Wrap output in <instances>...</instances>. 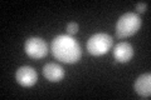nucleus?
<instances>
[{"instance_id":"nucleus-6","label":"nucleus","mask_w":151,"mask_h":100,"mask_svg":"<svg viewBox=\"0 0 151 100\" xmlns=\"http://www.w3.org/2000/svg\"><path fill=\"white\" fill-rule=\"evenodd\" d=\"M113 56L120 63H129L134 58V48L130 43H119L113 49Z\"/></svg>"},{"instance_id":"nucleus-9","label":"nucleus","mask_w":151,"mask_h":100,"mask_svg":"<svg viewBox=\"0 0 151 100\" xmlns=\"http://www.w3.org/2000/svg\"><path fill=\"white\" fill-rule=\"evenodd\" d=\"M77 31H78V24L77 23H69L68 25H67V33H68V35H74V34H77Z\"/></svg>"},{"instance_id":"nucleus-2","label":"nucleus","mask_w":151,"mask_h":100,"mask_svg":"<svg viewBox=\"0 0 151 100\" xmlns=\"http://www.w3.org/2000/svg\"><path fill=\"white\" fill-rule=\"evenodd\" d=\"M141 26V18L136 13L124 14L116 24V35L120 39H125L135 35Z\"/></svg>"},{"instance_id":"nucleus-3","label":"nucleus","mask_w":151,"mask_h":100,"mask_svg":"<svg viewBox=\"0 0 151 100\" xmlns=\"http://www.w3.org/2000/svg\"><path fill=\"white\" fill-rule=\"evenodd\" d=\"M113 40L112 36H110L106 33H97L92 35L87 41V50L91 55L101 56L103 54L108 53V50L112 48Z\"/></svg>"},{"instance_id":"nucleus-4","label":"nucleus","mask_w":151,"mask_h":100,"mask_svg":"<svg viewBox=\"0 0 151 100\" xmlns=\"http://www.w3.org/2000/svg\"><path fill=\"white\" fill-rule=\"evenodd\" d=\"M24 49L28 56H30L32 59H42L48 54V46H47L45 41L35 36L25 40Z\"/></svg>"},{"instance_id":"nucleus-1","label":"nucleus","mask_w":151,"mask_h":100,"mask_svg":"<svg viewBox=\"0 0 151 100\" xmlns=\"http://www.w3.org/2000/svg\"><path fill=\"white\" fill-rule=\"evenodd\" d=\"M50 50L53 56L65 64H74L79 61L82 50L78 41L70 35H58L52 40Z\"/></svg>"},{"instance_id":"nucleus-10","label":"nucleus","mask_w":151,"mask_h":100,"mask_svg":"<svg viewBox=\"0 0 151 100\" xmlns=\"http://www.w3.org/2000/svg\"><path fill=\"white\" fill-rule=\"evenodd\" d=\"M135 9H136L137 13H144V11H146V9H147V4L146 3H139V4L135 5Z\"/></svg>"},{"instance_id":"nucleus-7","label":"nucleus","mask_w":151,"mask_h":100,"mask_svg":"<svg viewBox=\"0 0 151 100\" xmlns=\"http://www.w3.org/2000/svg\"><path fill=\"white\" fill-rule=\"evenodd\" d=\"M43 75L52 83H58L64 78V70L55 63H48L43 66Z\"/></svg>"},{"instance_id":"nucleus-5","label":"nucleus","mask_w":151,"mask_h":100,"mask_svg":"<svg viewBox=\"0 0 151 100\" xmlns=\"http://www.w3.org/2000/svg\"><path fill=\"white\" fill-rule=\"evenodd\" d=\"M15 80L22 87L30 88L38 82V74L32 66H22L17 70Z\"/></svg>"},{"instance_id":"nucleus-8","label":"nucleus","mask_w":151,"mask_h":100,"mask_svg":"<svg viewBox=\"0 0 151 100\" xmlns=\"http://www.w3.org/2000/svg\"><path fill=\"white\" fill-rule=\"evenodd\" d=\"M135 91L142 98H149L151 95V74L146 73L142 74L136 79L135 82Z\"/></svg>"}]
</instances>
